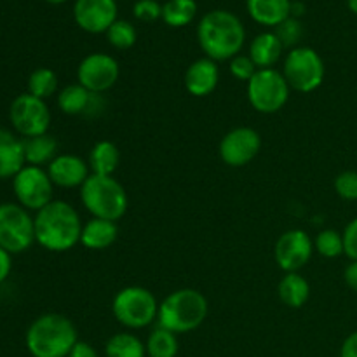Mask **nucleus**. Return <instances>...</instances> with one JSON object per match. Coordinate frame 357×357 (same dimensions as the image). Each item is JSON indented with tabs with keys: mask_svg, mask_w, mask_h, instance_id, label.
<instances>
[{
	"mask_svg": "<svg viewBox=\"0 0 357 357\" xmlns=\"http://www.w3.org/2000/svg\"><path fill=\"white\" fill-rule=\"evenodd\" d=\"M35 222V243L52 253H65L80 243L82 222L72 204L65 201H52L37 211Z\"/></svg>",
	"mask_w": 357,
	"mask_h": 357,
	"instance_id": "obj_1",
	"label": "nucleus"
},
{
	"mask_svg": "<svg viewBox=\"0 0 357 357\" xmlns=\"http://www.w3.org/2000/svg\"><path fill=\"white\" fill-rule=\"evenodd\" d=\"M197 38L206 58L225 61L239 54L246 40V31L237 16L229 10H211L197 26Z\"/></svg>",
	"mask_w": 357,
	"mask_h": 357,
	"instance_id": "obj_2",
	"label": "nucleus"
},
{
	"mask_svg": "<svg viewBox=\"0 0 357 357\" xmlns=\"http://www.w3.org/2000/svg\"><path fill=\"white\" fill-rule=\"evenodd\" d=\"M26 349L33 357H68L79 342L75 324L63 314H44L26 331Z\"/></svg>",
	"mask_w": 357,
	"mask_h": 357,
	"instance_id": "obj_3",
	"label": "nucleus"
},
{
	"mask_svg": "<svg viewBox=\"0 0 357 357\" xmlns=\"http://www.w3.org/2000/svg\"><path fill=\"white\" fill-rule=\"evenodd\" d=\"M209 312L208 298L192 288L176 289L159 303L157 323L173 333H190L206 321Z\"/></svg>",
	"mask_w": 357,
	"mask_h": 357,
	"instance_id": "obj_4",
	"label": "nucleus"
},
{
	"mask_svg": "<svg viewBox=\"0 0 357 357\" xmlns=\"http://www.w3.org/2000/svg\"><path fill=\"white\" fill-rule=\"evenodd\" d=\"M80 201L93 218L117 223L128 211V194L114 176L91 174L80 187Z\"/></svg>",
	"mask_w": 357,
	"mask_h": 357,
	"instance_id": "obj_5",
	"label": "nucleus"
},
{
	"mask_svg": "<svg viewBox=\"0 0 357 357\" xmlns=\"http://www.w3.org/2000/svg\"><path fill=\"white\" fill-rule=\"evenodd\" d=\"M112 312L122 326L142 330L150 326L159 316V303L152 291L142 286H128L114 296Z\"/></svg>",
	"mask_w": 357,
	"mask_h": 357,
	"instance_id": "obj_6",
	"label": "nucleus"
},
{
	"mask_svg": "<svg viewBox=\"0 0 357 357\" xmlns=\"http://www.w3.org/2000/svg\"><path fill=\"white\" fill-rule=\"evenodd\" d=\"M35 243V222L21 204H0V248L17 255L30 250Z\"/></svg>",
	"mask_w": 357,
	"mask_h": 357,
	"instance_id": "obj_7",
	"label": "nucleus"
},
{
	"mask_svg": "<svg viewBox=\"0 0 357 357\" xmlns=\"http://www.w3.org/2000/svg\"><path fill=\"white\" fill-rule=\"evenodd\" d=\"M324 63L312 47H295L284 59V75L289 87L298 93H312L324 80Z\"/></svg>",
	"mask_w": 357,
	"mask_h": 357,
	"instance_id": "obj_8",
	"label": "nucleus"
},
{
	"mask_svg": "<svg viewBox=\"0 0 357 357\" xmlns=\"http://www.w3.org/2000/svg\"><path fill=\"white\" fill-rule=\"evenodd\" d=\"M289 84L274 68L258 70L248 82V100L260 114H275L289 100Z\"/></svg>",
	"mask_w": 357,
	"mask_h": 357,
	"instance_id": "obj_9",
	"label": "nucleus"
},
{
	"mask_svg": "<svg viewBox=\"0 0 357 357\" xmlns=\"http://www.w3.org/2000/svg\"><path fill=\"white\" fill-rule=\"evenodd\" d=\"M9 121L17 135L23 138H33L49 131L51 112L44 100L31 96L30 93H23L10 103Z\"/></svg>",
	"mask_w": 357,
	"mask_h": 357,
	"instance_id": "obj_10",
	"label": "nucleus"
},
{
	"mask_svg": "<svg viewBox=\"0 0 357 357\" xmlns=\"http://www.w3.org/2000/svg\"><path fill=\"white\" fill-rule=\"evenodd\" d=\"M13 190L17 199V204L28 211H40L42 208L52 202L54 183L49 178L47 171L37 166H24L13 178Z\"/></svg>",
	"mask_w": 357,
	"mask_h": 357,
	"instance_id": "obj_11",
	"label": "nucleus"
},
{
	"mask_svg": "<svg viewBox=\"0 0 357 357\" xmlns=\"http://www.w3.org/2000/svg\"><path fill=\"white\" fill-rule=\"evenodd\" d=\"M121 75L119 63L105 52H93L80 61L77 68V82L94 94L112 89Z\"/></svg>",
	"mask_w": 357,
	"mask_h": 357,
	"instance_id": "obj_12",
	"label": "nucleus"
},
{
	"mask_svg": "<svg viewBox=\"0 0 357 357\" xmlns=\"http://www.w3.org/2000/svg\"><path fill=\"white\" fill-rule=\"evenodd\" d=\"M261 150V136L253 128H236L220 142V157L230 167L250 164Z\"/></svg>",
	"mask_w": 357,
	"mask_h": 357,
	"instance_id": "obj_13",
	"label": "nucleus"
},
{
	"mask_svg": "<svg viewBox=\"0 0 357 357\" xmlns=\"http://www.w3.org/2000/svg\"><path fill=\"white\" fill-rule=\"evenodd\" d=\"M314 243L309 234L300 229L288 230L278 239L274 248V257L279 268L288 272H298L309 264L312 257Z\"/></svg>",
	"mask_w": 357,
	"mask_h": 357,
	"instance_id": "obj_14",
	"label": "nucleus"
},
{
	"mask_svg": "<svg viewBox=\"0 0 357 357\" xmlns=\"http://www.w3.org/2000/svg\"><path fill=\"white\" fill-rule=\"evenodd\" d=\"M73 16L87 33H107L117 21V3L115 0H77Z\"/></svg>",
	"mask_w": 357,
	"mask_h": 357,
	"instance_id": "obj_15",
	"label": "nucleus"
},
{
	"mask_svg": "<svg viewBox=\"0 0 357 357\" xmlns=\"http://www.w3.org/2000/svg\"><path fill=\"white\" fill-rule=\"evenodd\" d=\"M58 107L66 115H87L96 117L103 114L105 100L103 94H94L86 87L77 84L63 87L58 94Z\"/></svg>",
	"mask_w": 357,
	"mask_h": 357,
	"instance_id": "obj_16",
	"label": "nucleus"
},
{
	"mask_svg": "<svg viewBox=\"0 0 357 357\" xmlns=\"http://www.w3.org/2000/svg\"><path fill=\"white\" fill-rule=\"evenodd\" d=\"M47 174L54 187L80 188L91 176V167L82 157L73 155V153H63L49 164Z\"/></svg>",
	"mask_w": 357,
	"mask_h": 357,
	"instance_id": "obj_17",
	"label": "nucleus"
},
{
	"mask_svg": "<svg viewBox=\"0 0 357 357\" xmlns=\"http://www.w3.org/2000/svg\"><path fill=\"white\" fill-rule=\"evenodd\" d=\"M220 82V68L216 61L201 58L192 63L185 72V87L192 96L204 98L216 89Z\"/></svg>",
	"mask_w": 357,
	"mask_h": 357,
	"instance_id": "obj_18",
	"label": "nucleus"
},
{
	"mask_svg": "<svg viewBox=\"0 0 357 357\" xmlns=\"http://www.w3.org/2000/svg\"><path fill=\"white\" fill-rule=\"evenodd\" d=\"M24 160L23 139L17 138L9 129L0 128V180L14 178L23 167Z\"/></svg>",
	"mask_w": 357,
	"mask_h": 357,
	"instance_id": "obj_19",
	"label": "nucleus"
},
{
	"mask_svg": "<svg viewBox=\"0 0 357 357\" xmlns=\"http://www.w3.org/2000/svg\"><path fill=\"white\" fill-rule=\"evenodd\" d=\"M119 227L115 222L101 218H91L86 225L82 227V236H80V244L87 250L101 251L110 248L117 241Z\"/></svg>",
	"mask_w": 357,
	"mask_h": 357,
	"instance_id": "obj_20",
	"label": "nucleus"
},
{
	"mask_svg": "<svg viewBox=\"0 0 357 357\" xmlns=\"http://www.w3.org/2000/svg\"><path fill=\"white\" fill-rule=\"evenodd\" d=\"M248 13L264 26H278L291 16L289 0H248Z\"/></svg>",
	"mask_w": 357,
	"mask_h": 357,
	"instance_id": "obj_21",
	"label": "nucleus"
},
{
	"mask_svg": "<svg viewBox=\"0 0 357 357\" xmlns=\"http://www.w3.org/2000/svg\"><path fill=\"white\" fill-rule=\"evenodd\" d=\"M282 49L284 47H282L278 35L267 31V33H260L258 37H255V40L251 42L250 58L253 59L258 70L272 68L281 58Z\"/></svg>",
	"mask_w": 357,
	"mask_h": 357,
	"instance_id": "obj_22",
	"label": "nucleus"
},
{
	"mask_svg": "<svg viewBox=\"0 0 357 357\" xmlns=\"http://www.w3.org/2000/svg\"><path fill=\"white\" fill-rule=\"evenodd\" d=\"M23 149L26 166L42 167L44 164L49 166L58 157V142H56L54 136L47 135V132L33 136V138H24Z\"/></svg>",
	"mask_w": 357,
	"mask_h": 357,
	"instance_id": "obj_23",
	"label": "nucleus"
},
{
	"mask_svg": "<svg viewBox=\"0 0 357 357\" xmlns=\"http://www.w3.org/2000/svg\"><path fill=\"white\" fill-rule=\"evenodd\" d=\"M87 164H89L91 167V174H98V176H114L119 164H121V152H119L115 143L103 139V142H98L96 145L91 149Z\"/></svg>",
	"mask_w": 357,
	"mask_h": 357,
	"instance_id": "obj_24",
	"label": "nucleus"
},
{
	"mask_svg": "<svg viewBox=\"0 0 357 357\" xmlns=\"http://www.w3.org/2000/svg\"><path fill=\"white\" fill-rule=\"evenodd\" d=\"M278 295L286 307L300 309L309 300L310 286L307 282V279L303 275H300L298 272H288L281 279V282H279Z\"/></svg>",
	"mask_w": 357,
	"mask_h": 357,
	"instance_id": "obj_25",
	"label": "nucleus"
},
{
	"mask_svg": "<svg viewBox=\"0 0 357 357\" xmlns=\"http://www.w3.org/2000/svg\"><path fill=\"white\" fill-rule=\"evenodd\" d=\"M107 357H145L146 347L136 335L117 333L105 345Z\"/></svg>",
	"mask_w": 357,
	"mask_h": 357,
	"instance_id": "obj_26",
	"label": "nucleus"
},
{
	"mask_svg": "<svg viewBox=\"0 0 357 357\" xmlns=\"http://www.w3.org/2000/svg\"><path fill=\"white\" fill-rule=\"evenodd\" d=\"M145 347L149 357H176L178 351H180L176 333L160 326H157L150 333Z\"/></svg>",
	"mask_w": 357,
	"mask_h": 357,
	"instance_id": "obj_27",
	"label": "nucleus"
},
{
	"mask_svg": "<svg viewBox=\"0 0 357 357\" xmlns=\"http://www.w3.org/2000/svg\"><path fill=\"white\" fill-rule=\"evenodd\" d=\"M197 13L195 0H169L162 6V20L173 28L187 26Z\"/></svg>",
	"mask_w": 357,
	"mask_h": 357,
	"instance_id": "obj_28",
	"label": "nucleus"
},
{
	"mask_svg": "<svg viewBox=\"0 0 357 357\" xmlns=\"http://www.w3.org/2000/svg\"><path fill=\"white\" fill-rule=\"evenodd\" d=\"M58 89V77L51 68H37L28 77V93L40 100H47Z\"/></svg>",
	"mask_w": 357,
	"mask_h": 357,
	"instance_id": "obj_29",
	"label": "nucleus"
},
{
	"mask_svg": "<svg viewBox=\"0 0 357 357\" xmlns=\"http://www.w3.org/2000/svg\"><path fill=\"white\" fill-rule=\"evenodd\" d=\"M314 250L319 251L324 258H337L344 255V237L340 232L333 229H326L317 234L314 241Z\"/></svg>",
	"mask_w": 357,
	"mask_h": 357,
	"instance_id": "obj_30",
	"label": "nucleus"
},
{
	"mask_svg": "<svg viewBox=\"0 0 357 357\" xmlns=\"http://www.w3.org/2000/svg\"><path fill=\"white\" fill-rule=\"evenodd\" d=\"M136 28L132 26L129 21L117 20L107 31V38L115 49H121V51H126V49L132 47L136 44Z\"/></svg>",
	"mask_w": 357,
	"mask_h": 357,
	"instance_id": "obj_31",
	"label": "nucleus"
},
{
	"mask_svg": "<svg viewBox=\"0 0 357 357\" xmlns=\"http://www.w3.org/2000/svg\"><path fill=\"white\" fill-rule=\"evenodd\" d=\"M275 28H278V30H275L274 33L278 35V38L281 40L282 47L295 49L296 44H298L300 38H302L303 35L302 23H300L296 17H291V16H289L286 21H282L281 24H278Z\"/></svg>",
	"mask_w": 357,
	"mask_h": 357,
	"instance_id": "obj_32",
	"label": "nucleus"
},
{
	"mask_svg": "<svg viewBox=\"0 0 357 357\" xmlns=\"http://www.w3.org/2000/svg\"><path fill=\"white\" fill-rule=\"evenodd\" d=\"M335 190L344 201H357V171H344L335 178Z\"/></svg>",
	"mask_w": 357,
	"mask_h": 357,
	"instance_id": "obj_33",
	"label": "nucleus"
},
{
	"mask_svg": "<svg viewBox=\"0 0 357 357\" xmlns=\"http://www.w3.org/2000/svg\"><path fill=\"white\" fill-rule=\"evenodd\" d=\"M230 73H232V77H236V79L239 80H244V82H250L251 79H253L255 73L258 72L257 65L253 63V59L250 58V56H239L237 54L236 58L230 59Z\"/></svg>",
	"mask_w": 357,
	"mask_h": 357,
	"instance_id": "obj_34",
	"label": "nucleus"
},
{
	"mask_svg": "<svg viewBox=\"0 0 357 357\" xmlns=\"http://www.w3.org/2000/svg\"><path fill=\"white\" fill-rule=\"evenodd\" d=\"M132 13H135V16L138 20L150 23V21H155L159 17H162V6L159 2H155V0H139V2L135 3Z\"/></svg>",
	"mask_w": 357,
	"mask_h": 357,
	"instance_id": "obj_35",
	"label": "nucleus"
},
{
	"mask_svg": "<svg viewBox=\"0 0 357 357\" xmlns=\"http://www.w3.org/2000/svg\"><path fill=\"white\" fill-rule=\"evenodd\" d=\"M342 237H344V255H347L352 261H357V218L349 222Z\"/></svg>",
	"mask_w": 357,
	"mask_h": 357,
	"instance_id": "obj_36",
	"label": "nucleus"
},
{
	"mask_svg": "<svg viewBox=\"0 0 357 357\" xmlns=\"http://www.w3.org/2000/svg\"><path fill=\"white\" fill-rule=\"evenodd\" d=\"M68 357H100L98 356L96 349L93 347L91 344H87V342H77L75 347L72 349V352H70Z\"/></svg>",
	"mask_w": 357,
	"mask_h": 357,
	"instance_id": "obj_37",
	"label": "nucleus"
},
{
	"mask_svg": "<svg viewBox=\"0 0 357 357\" xmlns=\"http://www.w3.org/2000/svg\"><path fill=\"white\" fill-rule=\"evenodd\" d=\"M340 357H357V331L349 335L340 349Z\"/></svg>",
	"mask_w": 357,
	"mask_h": 357,
	"instance_id": "obj_38",
	"label": "nucleus"
},
{
	"mask_svg": "<svg viewBox=\"0 0 357 357\" xmlns=\"http://www.w3.org/2000/svg\"><path fill=\"white\" fill-rule=\"evenodd\" d=\"M10 268H13V260H10V253L0 248V284L9 278Z\"/></svg>",
	"mask_w": 357,
	"mask_h": 357,
	"instance_id": "obj_39",
	"label": "nucleus"
},
{
	"mask_svg": "<svg viewBox=\"0 0 357 357\" xmlns=\"http://www.w3.org/2000/svg\"><path fill=\"white\" fill-rule=\"evenodd\" d=\"M344 278L349 288L357 293V261H351V264L347 265V268H345L344 272Z\"/></svg>",
	"mask_w": 357,
	"mask_h": 357,
	"instance_id": "obj_40",
	"label": "nucleus"
},
{
	"mask_svg": "<svg viewBox=\"0 0 357 357\" xmlns=\"http://www.w3.org/2000/svg\"><path fill=\"white\" fill-rule=\"evenodd\" d=\"M303 10H305V7H303V3L296 2V3H291V17H296L298 20V16H302Z\"/></svg>",
	"mask_w": 357,
	"mask_h": 357,
	"instance_id": "obj_41",
	"label": "nucleus"
},
{
	"mask_svg": "<svg viewBox=\"0 0 357 357\" xmlns=\"http://www.w3.org/2000/svg\"><path fill=\"white\" fill-rule=\"evenodd\" d=\"M347 3H349V9H351L354 14H357V0H347Z\"/></svg>",
	"mask_w": 357,
	"mask_h": 357,
	"instance_id": "obj_42",
	"label": "nucleus"
},
{
	"mask_svg": "<svg viewBox=\"0 0 357 357\" xmlns=\"http://www.w3.org/2000/svg\"><path fill=\"white\" fill-rule=\"evenodd\" d=\"M47 2H51V3H63V2H65V0H47Z\"/></svg>",
	"mask_w": 357,
	"mask_h": 357,
	"instance_id": "obj_43",
	"label": "nucleus"
}]
</instances>
